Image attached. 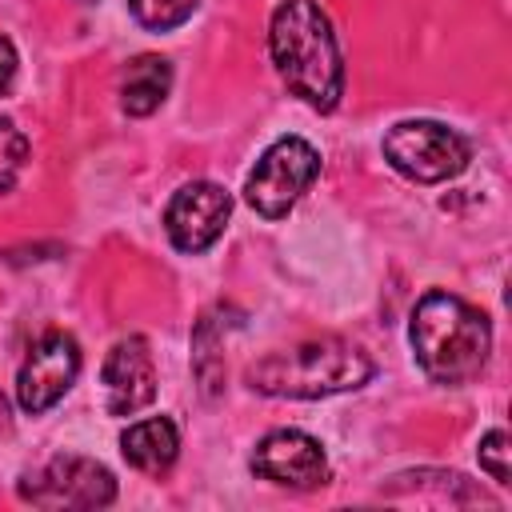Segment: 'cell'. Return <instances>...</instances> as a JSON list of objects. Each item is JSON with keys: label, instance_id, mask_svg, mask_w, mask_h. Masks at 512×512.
Wrapping results in <instances>:
<instances>
[{"label": "cell", "instance_id": "obj_9", "mask_svg": "<svg viewBox=\"0 0 512 512\" xmlns=\"http://www.w3.org/2000/svg\"><path fill=\"white\" fill-rule=\"evenodd\" d=\"M252 472L280 488H320L328 480V460L316 436L300 428H276L256 444Z\"/></svg>", "mask_w": 512, "mask_h": 512}, {"label": "cell", "instance_id": "obj_8", "mask_svg": "<svg viewBox=\"0 0 512 512\" xmlns=\"http://www.w3.org/2000/svg\"><path fill=\"white\" fill-rule=\"evenodd\" d=\"M232 216V196L212 180H192L172 192L164 208V232L176 252H204L220 240L224 224Z\"/></svg>", "mask_w": 512, "mask_h": 512}, {"label": "cell", "instance_id": "obj_6", "mask_svg": "<svg viewBox=\"0 0 512 512\" xmlns=\"http://www.w3.org/2000/svg\"><path fill=\"white\" fill-rule=\"evenodd\" d=\"M20 500L36 508H104L116 500V476L88 456H52L36 476L20 480Z\"/></svg>", "mask_w": 512, "mask_h": 512}, {"label": "cell", "instance_id": "obj_3", "mask_svg": "<svg viewBox=\"0 0 512 512\" xmlns=\"http://www.w3.org/2000/svg\"><path fill=\"white\" fill-rule=\"evenodd\" d=\"M368 376H372V360L360 344L344 336H320L256 360L248 368V388L280 400H320L360 388L368 384Z\"/></svg>", "mask_w": 512, "mask_h": 512}, {"label": "cell", "instance_id": "obj_13", "mask_svg": "<svg viewBox=\"0 0 512 512\" xmlns=\"http://www.w3.org/2000/svg\"><path fill=\"white\" fill-rule=\"evenodd\" d=\"M196 4L200 0H128V12L148 32H168V28H180L196 12Z\"/></svg>", "mask_w": 512, "mask_h": 512}, {"label": "cell", "instance_id": "obj_7", "mask_svg": "<svg viewBox=\"0 0 512 512\" xmlns=\"http://www.w3.org/2000/svg\"><path fill=\"white\" fill-rule=\"evenodd\" d=\"M76 376H80V344L60 328L44 332L28 348V356H24L20 372H16V400L32 416L48 412L76 384Z\"/></svg>", "mask_w": 512, "mask_h": 512}, {"label": "cell", "instance_id": "obj_12", "mask_svg": "<svg viewBox=\"0 0 512 512\" xmlns=\"http://www.w3.org/2000/svg\"><path fill=\"white\" fill-rule=\"evenodd\" d=\"M172 88V64L164 56H136L120 76V108L128 116H152Z\"/></svg>", "mask_w": 512, "mask_h": 512}, {"label": "cell", "instance_id": "obj_14", "mask_svg": "<svg viewBox=\"0 0 512 512\" xmlns=\"http://www.w3.org/2000/svg\"><path fill=\"white\" fill-rule=\"evenodd\" d=\"M476 456H480V468L504 488L508 484V432L504 428H492L484 440H480V448H476Z\"/></svg>", "mask_w": 512, "mask_h": 512}, {"label": "cell", "instance_id": "obj_2", "mask_svg": "<svg viewBox=\"0 0 512 512\" xmlns=\"http://www.w3.org/2000/svg\"><path fill=\"white\" fill-rule=\"evenodd\" d=\"M408 340L416 364L436 384H468L484 372L492 352V324L480 308L452 292H424L412 308Z\"/></svg>", "mask_w": 512, "mask_h": 512}, {"label": "cell", "instance_id": "obj_10", "mask_svg": "<svg viewBox=\"0 0 512 512\" xmlns=\"http://www.w3.org/2000/svg\"><path fill=\"white\" fill-rule=\"evenodd\" d=\"M104 408L112 416H132L156 396V364L144 336H124L112 344L104 360Z\"/></svg>", "mask_w": 512, "mask_h": 512}, {"label": "cell", "instance_id": "obj_5", "mask_svg": "<svg viewBox=\"0 0 512 512\" xmlns=\"http://www.w3.org/2000/svg\"><path fill=\"white\" fill-rule=\"evenodd\" d=\"M320 176V152L300 136H280L268 144L256 160V168L244 180V200L264 216L280 220L292 212V204L312 188Z\"/></svg>", "mask_w": 512, "mask_h": 512}, {"label": "cell", "instance_id": "obj_11", "mask_svg": "<svg viewBox=\"0 0 512 512\" xmlns=\"http://www.w3.org/2000/svg\"><path fill=\"white\" fill-rule=\"evenodd\" d=\"M120 452L132 468L160 476L172 468V460L180 452V432L168 416H148V420H136L120 432Z\"/></svg>", "mask_w": 512, "mask_h": 512}, {"label": "cell", "instance_id": "obj_17", "mask_svg": "<svg viewBox=\"0 0 512 512\" xmlns=\"http://www.w3.org/2000/svg\"><path fill=\"white\" fill-rule=\"evenodd\" d=\"M84 4H92V0H84Z\"/></svg>", "mask_w": 512, "mask_h": 512}, {"label": "cell", "instance_id": "obj_15", "mask_svg": "<svg viewBox=\"0 0 512 512\" xmlns=\"http://www.w3.org/2000/svg\"><path fill=\"white\" fill-rule=\"evenodd\" d=\"M12 80H16V48L8 36H0V96L8 92Z\"/></svg>", "mask_w": 512, "mask_h": 512}, {"label": "cell", "instance_id": "obj_4", "mask_svg": "<svg viewBox=\"0 0 512 512\" xmlns=\"http://www.w3.org/2000/svg\"><path fill=\"white\" fill-rule=\"evenodd\" d=\"M384 160L416 184H440L468 168L472 148L440 120H400L384 136Z\"/></svg>", "mask_w": 512, "mask_h": 512}, {"label": "cell", "instance_id": "obj_16", "mask_svg": "<svg viewBox=\"0 0 512 512\" xmlns=\"http://www.w3.org/2000/svg\"><path fill=\"white\" fill-rule=\"evenodd\" d=\"M8 428H12V420H8V400L0 396V436H4Z\"/></svg>", "mask_w": 512, "mask_h": 512}, {"label": "cell", "instance_id": "obj_1", "mask_svg": "<svg viewBox=\"0 0 512 512\" xmlns=\"http://www.w3.org/2000/svg\"><path fill=\"white\" fill-rule=\"evenodd\" d=\"M268 52L280 80L316 112H332L344 96V56L332 20L316 0H280L268 24Z\"/></svg>", "mask_w": 512, "mask_h": 512}]
</instances>
